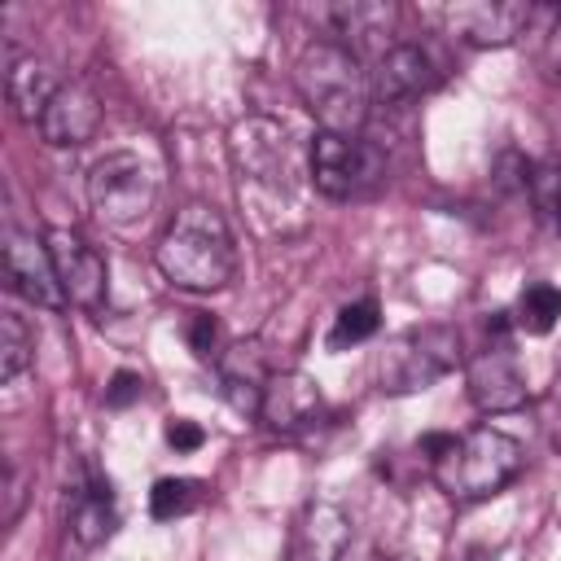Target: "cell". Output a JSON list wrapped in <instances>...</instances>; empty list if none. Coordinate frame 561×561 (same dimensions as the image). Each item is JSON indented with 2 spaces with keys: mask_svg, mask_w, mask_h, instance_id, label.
<instances>
[{
  "mask_svg": "<svg viewBox=\"0 0 561 561\" xmlns=\"http://www.w3.org/2000/svg\"><path fill=\"white\" fill-rule=\"evenodd\" d=\"M390 561H416V557H390Z\"/></svg>",
  "mask_w": 561,
  "mask_h": 561,
  "instance_id": "4dcf8cb0",
  "label": "cell"
},
{
  "mask_svg": "<svg viewBox=\"0 0 561 561\" xmlns=\"http://www.w3.org/2000/svg\"><path fill=\"white\" fill-rule=\"evenodd\" d=\"M96 127H101V101L79 79L61 83L57 96L48 101L44 118H39V136L53 149H79V145H88L96 136Z\"/></svg>",
  "mask_w": 561,
  "mask_h": 561,
  "instance_id": "7c38bea8",
  "label": "cell"
},
{
  "mask_svg": "<svg viewBox=\"0 0 561 561\" xmlns=\"http://www.w3.org/2000/svg\"><path fill=\"white\" fill-rule=\"evenodd\" d=\"M44 245H48V259H53L66 302H75L83 311H101L105 307V259L96 254V245H88L75 228H48Z\"/></svg>",
  "mask_w": 561,
  "mask_h": 561,
  "instance_id": "9c48e42d",
  "label": "cell"
},
{
  "mask_svg": "<svg viewBox=\"0 0 561 561\" xmlns=\"http://www.w3.org/2000/svg\"><path fill=\"white\" fill-rule=\"evenodd\" d=\"M188 346H193V355L197 359H215L219 364V320L210 316V311H193L188 316Z\"/></svg>",
  "mask_w": 561,
  "mask_h": 561,
  "instance_id": "d4e9b609",
  "label": "cell"
},
{
  "mask_svg": "<svg viewBox=\"0 0 561 561\" xmlns=\"http://www.w3.org/2000/svg\"><path fill=\"white\" fill-rule=\"evenodd\" d=\"M351 548V517L333 500H311L289 535V561H342Z\"/></svg>",
  "mask_w": 561,
  "mask_h": 561,
  "instance_id": "9a60e30c",
  "label": "cell"
},
{
  "mask_svg": "<svg viewBox=\"0 0 561 561\" xmlns=\"http://www.w3.org/2000/svg\"><path fill=\"white\" fill-rule=\"evenodd\" d=\"M88 202H92V210H96L101 224L127 228V224H136V219H145L153 210V202H158V175H153V167L140 153L110 149L88 171Z\"/></svg>",
  "mask_w": 561,
  "mask_h": 561,
  "instance_id": "5b68a950",
  "label": "cell"
},
{
  "mask_svg": "<svg viewBox=\"0 0 561 561\" xmlns=\"http://www.w3.org/2000/svg\"><path fill=\"white\" fill-rule=\"evenodd\" d=\"M508 316H513V324H517L522 333L543 337V333H552V324L561 320V289L548 285V280H535V285H526V289L517 294V307H513Z\"/></svg>",
  "mask_w": 561,
  "mask_h": 561,
  "instance_id": "ffe728a7",
  "label": "cell"
},
{
  "mask_svg": "<svg viewBox=\"0 0 561 561\" xmlns=\"http://www.w3.org/2000/svg\"><path fill=\"white\" fill-rule=\"evenodd\" d=\"M434 482L451 495V500H486L495 491H504L517 469H522V447L517 438H508L504 430L478 425L460 438H451V447L430 465Z\"/></svg>",
  "mask_w": 561,
  "mask_h": 561,
  "instance_id": "3957f363",
  "label": "cell"
},
{
  "mask_svg": "<svg viewBox=\"0 0 561 561\" xmlns=\"http://www.w3.org/2000/svg\"><path fill=\"white\" fill-rule=\"evenodd\" d=\"M377 329H381V307H377L373 298H359V302H346V307L333 316V329H329L324 346H329V351H346V346L368 342Z\"/></svg>",
  "mask_w": 561,
  "mask_h": 561,
  "instance_id": "7402d4cb",
  "label": "cell"
},
{
  "mask_svg": "<svg viewBox=\"0 0 561 561\" xmlns=\"http://www.w3.org/2000/svg\"><path fill=\"white\" fill-rule=\"evenodd\" d=\"M443 83V66L438 57L425 48V44H390L381 57H377V79H373V92L390 105L399 101H416L425 92H434Z\"/></svg>",
  "mask_w": 561,
  "mask_h": 561,
  "instance_id": "8fae6325",
  "label": "cell"
},
{
  "mask_svg": "<svg viewBox=\"0 0 561 561\" xmlns=\"http://www.w3.org/2000/svg\"><path fill=\"white\" fill-rule=\"evenodd\" d=\"M202 500V482L197 478H158L149 491V513L158 522H175L184 513H193Z\"/></svg>",
  "mask_w": 561,
  "mask_h": 561,
  "instance_id": "603a6c76",
  "label": "cell"
},
{
  "mask_svg": "<svg viewBox=\"0 0 561 561\" xmlns=\"http://www.w3.org/2000/svg\"><path fill=\"white\" fill-rule=\"evenodd\" d=\"M307 171H311V184L333 197V202H355V197H368L381 180H386V158L377 145L359 140V136H333V131H320L311 140V153H307Z\"/></svg>",
  "mask_w": 561,
  "mask_h": 561,
  "instance_id": "52a82bcc",
  "label": "cell"
},
{
  "mask_svg": "<svg viewBox=\"0 0 561 561\" xmlns=\"http://www.w3.org/2000/svg\"><path fill=\"white\" fill-rule=\"evenodd\" d=\"M228 153L241 175V184H259L267 193H289L298 180V145L289 140V127L276 118H241L228 131Z\"/></svg>",
  "mask_w": 561,
  "mask_h": 561,
  "instance_id": "8992f818",
  "label": "cell"
},
{
  "mask_svg": "<svg viewBox=\"0 0 561 561\" xmlns=\"http://www.w3.org/2000/svg\"><path fill=\"white\" fill-rule=\"evenodd\" d=\"M167 443H171L175 451H197V447L206 443V430H202L197 421H188V416H171V421H167Z\"/></svg>",
  "mask_w": 561,
  "mask_h": 561,
  "instance_id": "4316f807",
  "label": "cell"
},
{
  "mask_svg": "<svg viewBox=\"0 0 561 561\" xmlns=\"http://www.w3.org/2000/svg\"><path fill=\"white\" fill-rule=\"evenodd\" d=\"M320 386L298 373V368H285V373H272L267 390H263V408L259 416L276 430V434H302L316 416H320Z\"/></svg>",
  "mask_w": 561,
  "mask_h": 561,
  "instance_id": "2e32d148",
  "label": "cell"
},
{
  "mask_svg": "<svg viewBox=\"0 0 561 561\" xmlns=\"http://www.w3.org/2000/svg\"><path fill=\"white\" fill-rule=\"evenodd\" d=\"M530 13L535 9L526 0H469V4H447L438 22L447 26V35H456L469 48H504L526 31Z\"/></svg>",
  "mask_w": 561,
  "mask_h": 561,
  "instance_id": "30bf717a",
  "label": "cell"
},
{
  "mask_svg": "<svg viewBox=\"0 0 561 561\" xmlns=\"http://www.w3.org/2000/svg\"><path fill=\"white\" fill-rule=\"evenodd\" d=\"M140 390H145V377L131 373V368H118L105 386V408H131L140 399Z\"/></svg>",
  "mask_w": 561,
  "mask_h": 561,
  "instance_id": "484cf974",
  "label": "cell"
},
{
  "mask_svg": "<svg viewBox=\"0 0 561 561\" xmlns=\"http://www.w3.org/2000/svg\"><path fill=\"white\" fill-rule=\"evenodd\" d=\"M460 364V333L451 324H416L377 351V386L386 394H416Z\"/></svg>",
  "mask_w": 561,
  "mask_h": 561,
  "instance_id": "277c9868",
  "label": "cell"
},
{
  "mask_svg": "<svg viewBox=\"0 0 561 561\" xmlns=\"http://www.w3.org/2000/svg\"><path fill=\"white\" fill-rule=\"evenodd\" d=\"M451 561H495V557H491V552H486L482 543H469V548H460V552H456Z\"/></svg>",
  "mask_w": 561,
  "mask_h": 561,
  "instance_id": "f546056e",
  "label": "cell"
},
{
  "mask_svg": "<svg viewBox=\"0 0 561 561\" xmlns=\"http://www.w3.org/2000/svg\"><path fill=\"white\" fill-rule=\"evenodd\" d=\"M118 526V513H114V486L110 478H101L92 465L70 482L66 491V530L83 543V548H96L114 535Z\"/></svg>",
  "mask_w": 561,
  "mask_h": 561,
  "instance_id": "5bb4252c",
  "label": "cell"
},
{
  "mask_svg": "<svg viewBox=\"0 0 561 561\" xmlns=\"http://www.w3.org/2000/svg\"><path fill=\"white\" fill-rule=\"evenodd\" d=\"M320 18L333 26V35H342L346 48L394 31V4H381V0H337V4L320 9Z\"/></svg>",
  "mask_w": 561,
  "mask_h": 561,
  "instance_id": "d6986e66",
  "label": "cell"
},
{
  "mask_svg": "<svg viewBox=\"0 0 561 561\" xmlns=\"http://www.w3.org/2000/svg\"><path fill=\"white\" fill-rule=\"evenodd\" d=\"M153 263L175 289L215 294L237 276V241L215 206L188 202L184 210H175V219L158 237Z\"/></svg>",
  "mask_w": 561,
  "mask_h": 561,
  "instance_id": "7a4b0ae2",
  "label": "cell"
},
{
  "mask_svg": "<svg viewBox=\"0 0 561 561\" xmlns=\"http://www.w3.org/2000/svg\"><path fill=\"white\" fill-rule=\"evenodd\" d=\"M57 88H61V79H57V70L44 57L22 53V57L9 61V105H13V114L22 123L39 127V118H44L48 101L57 96Z\"/></svg>",
  "mask_w": 561,
  "mask_h": 561,
  "instance_id": "ac0fdd59",
  "label": "cell"
},
{
  "mask_svg": "<svg viewBox=\"0 0 561 561\" xmlns=\"http://www.w3.org/2000/svg\"><path fill=\"white\" fill-rule=\"evenodd\" d=\"M465 390L478 412H513L526 403V377L504 333H491V342L465 364Z\"/></svg>",
  "mask_w": 561,
  "mask_h": 561,
  "instance_id": "ba28073f",
  "label": "cell"
},
{
  "mask_svg": "<svg viewBox=\"0 0 561 561\" xmlns=\"http://www.w3.org/2000/svg\"><path fill=\"white\" fill-rule=\"evenodd\" d=\"M22 504H26V473H22L18 465H9V482H4V526L18 522Z\"/></svg>",
  "mask_w": 561,
  "mask_h": 561,
  "instance_id": "f1b7e54d",
  "label": "cell"
},
{
  "mask_svg": "<svg viewBox=\"0 0 561 561\" xmlns=\"http://www.w3.org/2000/svg\"><path fill=\"white\" fill-rule=\"evenodd\" d=\"M4 276H9V289L22 294L35 307H66V294L57 285L48 245L35 241L31 232H9V241H4Z\"/></svg>",
  "mask_w": 561,
  "mask_h": 561,
  "instance_id": "4fadbf2b",
  "label": "cell"
},
{
  "mask_svg": "<svg viewBox=\"0 0 561 561\" xmlns=\"http://www.w3.org/2000/svg\"><path fill=\"white\" fill-rule=\"evenodd\" d=\"M219 373H224V390L232 399L237 412H259L263 408V390L272 381V364H267V351L263 342H237L232 351L219 355Z\"/></svg>",
  "mask_w": 561,
  "mask_h": 561,
  "instance_id": "e0dca14e",
  "label": "cell"
},
{
  "mask_svg": "<svg viewBox=\"0 0 561 561\" xmlns=\"http://www.w3.org/2000/svg\"><path fill=\"white\" fill-rule=\"evenodd\" d=\"M530 188H535V202L539 210L561 228V158H548L543 167H535L530 175Z\"/></svg>",
  "mask_w": 561,
  "mask_h": 561,
  "instance_id": "cb8c5ba5",
  "label": "cell"
},
{
  "mask_svg": "<svg viewBox=\"0 0 561 561\" xmlns=\"http://www.w3.org/2000/svg\"><path fill=\"white\" fill-rule=\"evenodd\" d=\"M35 364V333L18 311L0 316V381H18Z\"/></svg>",
  "mask_w": 561,
  "mask_h": 561,
  "instance_id": "44dd1931",
  "label": "cell"
},
{
  "mask_svg": "<svg viewBox=\"0 0 561 561\" xmlns=\"http://www.w3.org/2000/svg\"><path fill=\"white\" fill-rule=\"evenodd\" d=\"M294 88L320 131L359 136V127L368 123L373 83L359 66V53L342 39H311L294 61Z\"/></svg>",
  "mask_w": 561,
  "mask_h": 561,
  "instance_id": "6da1fadb",
  "label": "cell"
},
{
  "mask_svg": "<svg viewBox=\"0 0 561 561\" xmlns=\"http://www.w3.org/2000/svg\"><path fill=\"white\" fill-rule=\"evenodd\" d=\"M539 66H543V75H548L552 83H561V13L552 18V26H548V35H543Z\"/></svg>",
  "mask_w": 561,
  "mask_h": 561,
  "instance_id": "83f0119b",
  "label": "cell"
}]
</instances>
